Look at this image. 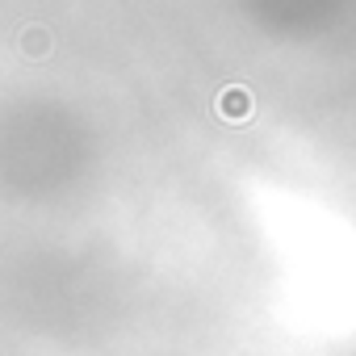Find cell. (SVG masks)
<instances>
[{
    "mask_svg": "<svg viewBox=\"0 0 356 356\" xmlns=\"http://www.w3.org/2000/svg\"><path fill=\"white\" fill-rule=\"evenodd\" d=\"M252 109V101H248V92H239V88H231V92H222V113L227 118H235V113H248Z\"/></svg>",
    "mask_w": 356,
    "mask_h": 356,
    "instance_id": "6da1fadb",
    "label": "cell"
}]
</instances>
